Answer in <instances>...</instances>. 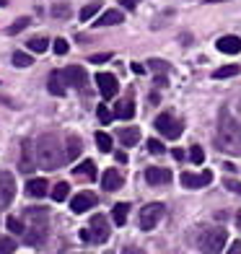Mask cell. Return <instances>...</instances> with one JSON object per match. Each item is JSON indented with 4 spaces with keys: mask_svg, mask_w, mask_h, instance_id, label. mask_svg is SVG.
I'll list each match as a JSON object with an SVG mask.
<instances>
[{
    "mask_svg": "<svg viewBox=\"0 0 241 254\" xmlns=\"http://www.w3.org/2000/svg\"><path fill=\"white\" fill-rule=\"evenodd\" d=\"M114 117H117V120H132L135 117V101L132 99L117 101V107H114Z\"/></svg>",
    "mask_w": 241,
    "mask_h": 254,
    "instance_id": "cell-16",
    "label": "cell"
},
{
    "mask_svg": "<svg viewBox=\"0 0 241 254\" xmlns=\"http://www.w3.org/2000/svg\"><path fill=\"white\" fill-rule=\"evenodd\" d=\"M5 226H8L10 234H26V228H24V223H21V218H16V215H10L8 221H5Z\"/></svg>",
    "mask_w": 241,
    "mask_h": 254,
    "instance_id": "cell-30",
    "label": "cell"
},
{
    "mask_svg": "<svg viewBox=\"0 0 241 254\" xmlns=\"http://www.w3.org/2000/svg\"><path fill=\"white\" fill-rule=\"evenodd\" d=\"M31 63H34V57L29 52H13V65L16 67H31Z\"/></svg>",
    "mask_w": 241,
    "mask_h": 254,
    "instance_id": "cell-27",
    "label": "cell"
},
{
    "mask_svg": "<svg viewBox=\"0 0 241 254\" xmlns=\"http://www.w3.org/2000/svg\"><path fill=\"white\" fill-rule=\"evenodd\" d=\"M122 13H120V10H107V13L104 16H99L96 18V26H112V24H122Z\"/></svg>",
    "mask_w": 241,
    "mask_h": 254,
    "instance_id": "cell-23",
    "label": "cell"
},
{
    "mask_svg": "<svg viewBox=\"0 0 241 254\" xmlns=\"http://www.w3.org/2000/svg\"><path fill=\"white\" fill-rule=\"evenodd\" d=\"M52 16H55V18H67V16H70V5H65V3L55 5V8H52Z\"/></svg>",
    "mask_w": 241,
    "mask_h": 254,
    "instance_id": "cell-36",
    "label": "cell"
},
{
    "mask_svg": "<svg viewBox=\"0 0 241 254\" xmlns=\"http://www.w3.org/2000/svg\"><path fill=\"white\" fill-rule=\"evenodd\" d=\"M29 24H31V18H26V16H24V18H16L13 24H10V26L5 29V34H18V31H24Z\"/></svg>",
    "mask_w": 241,
    "mask_h": 254,
    "instance_id": "cell-31",
    "label": "cell"
},
{
    "mask_svg": "<svg viewBox=\"0 0 241 254\" xmlns=\"http://www.w3.org/2000/svg\"><path fill=\"white\" fill-rule=\"evenodd\" d=\"M226 239H228L226 228H208V231L200 234L197 244H200V249L205 254H221V249L226 247Z\"/></svg>",
    "mask_w": 241,
    "mask_h": 254,
    "instance_id": "cell-3",
    "label": "cell"
},
{
    "mask_svg": "<svg viewBox=\"0 0 241 254\" xmlns=\"http://www.w3.org/2000/svg\"><path fill=\"white\" fill-rule=\"evenodd\" d=\"M156 86H158V88H164V86H166V78H164V75H158V78H156Z\"/></svg>",
    "mask_w": 241,
    "mask_h": 254,
    "instance_id": "cell-44",
    "label": "cell"
},
{
    "mask_svg": "<svg viewBox=\"0 0 241 254\" xmlns=\"http://www.w3.org/2000/svg\"><path fill=\"white\" fill-rule=\"evenodd\" d=\"M122 254H145V252H143V249H137V247H127Z\"/></svg>",
    "mask_w": 241,
    "mask_h": 254,
    "instance_id": "cell-43",
    "label": "cell"
},
{
    "mask_svg": "<svg viewBox=\"0 0 241 254\" xmlns=\"http://www.w3.org/2000/svg\"><path fill=\"white\" fill-rule=\"evenodd\" d=\"M223 184H226V190H231V192H236L239 197H241V182H239V179H231V177H228V179H226Z\"/></svg>",
    "mask_w": 241,
    "mask_h": 254,
    "instance_id": "cell-38",
    "label": "cell"
},
{
    "mask_svg": "<svg viewBox=\"0 0 241 254\" xmlns=\"http://www.w3.org/2000/svg\"><path fill=\"white\" fill-rule=\"evenodd\" d=\"M137 140H140V130H137V127H122L120 130V143L122 145H135Z\"/></svg>",
    "mask_w": 241,
    "mask_h": 254,
    "instance_id": "cell-21",
    "label": "cell"
},
{
    "mask_svg": "<svg viewBox=\"0 0 241 254\" xmlns=\"http://www.w3.org/2000/svg\"><path fill=\"white\" fill-rule=\"evenodd\" d=\"M96 114H99V122H101V125H109V122L114 120V112H109V107H107V104H99Z\"/></svg>",
    "mask_w": 241,
    "mask_h": 254,
    "instance_id": "cell-32",
    "label": "cell"
},
{
    "mask_svg": "<svg viewBox=\"0 0 241 254\" xmlns=\"http://www.w3.org/2000/svg\"><path fill=\"white\" fill-rule=\"evenodd\" d=\"M215 47L221 50L223 55H239L241 52V39L239 37H221Z\"/></svg>",
    "mask_w": 241,
    "mask_h": 254,
    "instance_id": "cell-15",
    "label": "cell"
},
{
    "mask_svg": "<svg viewBox=\"0 0 241 254\" xmlns=\"http://www.w3.org/2000/svg\"><path fill=\"white\" fill-rule=\"evenodd\" d=\"M130 67H132V73H137V75H143V73H145V67H143L140 63H132Z\"/></svg>",
    "mask_w": 241,
    "mask_h": 254,
    "instance_id": "cell-42",
    "label": "cell"
},
{
    "mask_svg": "<svg viewBox=\"0 0 241 254\" xmlns=\"http://www.w3.org/2000/svg\"><path fill=\"white\" fill-rule=\"evenodd\" d=\"M226 254H241V241H234L231 247H228V252Z\"/></svg>",
    "mask_w": 241,
    "mask_h": 254,
    "instance_id": "cell-41",
    "label": "cell"
},
{
    "mask_svg": "<svg viewBox=\"0 0 241 254\" xmlns=\"http://www.w3.org/2000/svg\"><path fill=\"white\" fill-rule=\"evenodd\" d=\"M47 239V226H31V231H26V244L39 247Z\"/></svg>",
    "mask_w": 241,
    "mask_h": 254,
    "instance_id": "cell-19",
    "label": "cell"
},
{
    "mask_svg": "<svg viewBox=\"0 0 241 254\" xmlns=\"http://www.w3.org/2000/svg\"><path fill=\"white\" fill-rule=\"evenodd\" d=\"M239 228H241V215H239Z\"/></svg>",
    "mask_w": 241,
    "mask_h": 254,
    "instance_id": "cell-48",
    "label": "cell"
},
{
    "mask_svg": "<svg viewBox=\"0 0 241 254\" xmlns=\"http://www.w3.org/2000/svg\"><path fill=\"white\" fill-rule=\"evenodd\" d=\"M47 179H42V177H37V179H29L26 182V194H31V197H44L47 194Z\"/></svg>",
    "mask_w": 241,
    "mask_h": 254,
    "instance_id": "cell-18",
    "label": "cell"
},
{
    "mask_svg": "<svg viewBox=\"0 0 241 254\" xmlns=\"http://www.w3.org/2000/svg\"><path fill=\"white\" fill-rule=\"evenodd\" d=\"M96 86H99V91H101V96H104V99H114V96H117V91H120L117 78L109 75V73H99L96 75Z\"/></svg>",
    "mask_w": 241,
    "mask_h": 254,
    "instance_id": "cell-8",
    "label": "cell"
},
{
    "mask_svg": "<svg viewBox=\"0 0 241 254\" xmlns=\"http://www.w3.org/2000/svg\"><path fill=\"white\" fill-rule=\"evenodd\" d=\"M96 205V194L94 192H78L75 197L70 200V210L73 213H86L88 207Z\"/></svg>",
    "mask_w": 241,
    "mask_h": 254,
    "instance_id": "cell-11",
    "label": "cell"
},
{
    "mask_svg": "<svg viewBox=\"0 0 241 254\" xmlns=\"http://www.w3.org/2000/svg\"><path fill=\"white\" fill-rule=\"evenodd\" d=\"M205 3H223V0H205Z\"/></svg>",
    "mask_w": 241,
    "mask_h": 254,
    "instance_id": "cell-46",
    "label": "cell"
},
{
    "mask_svg": "<svg viewBox=\"0 0 241 254\" xmlns=\"http://www.w3.org/2000/svg\"><path fill=\"white\" fill-rule=\"evenodd\" d=\"M127 213H130V205H127V202H117V205H114V210H112L114 223L124 226V223H127Z\"/></svg>",
    "mask_w": 241,
    "mask_h": 254,
    "instance_id": "cell-22",
    "label": "cell"
},
{
    "mask_svg": "<svg viewBox=\"0 0 241 254\" xmlns=\"http://www.w3.org/2000/svg\"><path fill=\"white\" fill-rule=\"evenodd\" d=\"M3 5H5V0H0V8H3Z\"/></svg>",
    "mask_w": 241,
    "mask_h": 254,
    "instance_id": "cell-47",
    "label": "cell"
},
{
    "mask_svg": "<svg viewBox=\"0 0 241 254\" xmlns=\"http://www.w3.org/2000/svg\"><path fill=\"white\" fill-rule=\"evenodd\" d=\"M239 73H241L239 65H223V67H218V70H213V78L221 80V78H231V75H239Z\"/></svg>",
    "mask_w": 241,
    "mask_h": 254,
    "instance_id": "cell-25",
    "label": "cell"
},
{
    "mask_svg": "<svg viewBox=\"0 0 241 254\" xmlns=\"http://www.w3.org/2000/svg\"><path fill=\"white\" fill-rule=\"evenodd\" d=\"M148 67H151V70H153V73H158V75H164V73L169 70V67H171V65H169L166 60H156V57H153V60H151V63H148Z\"/></svg>",
    "mask_w": 241,
    "mask_h": 254,
    "instance_id": "cell-33",
    "label": "cell"
},
{
    "mask_svg": "<svg viewBox=\"0 0 241 254\" xmlns=\"http://www.w3.org/2000/svg\"><path fill=\"white\" fill-rule=\"evenodd\" d=\"M148 151H151L153 156H161L164 153V143L161 140H148Z\"/></svg>",
    "mask_w": 241,
    "mask_h": 254,
    "instance_id": "cell-39",
    "label": "cell"
},
{
    "mask_svg": "<svg viewBox=\"0 0 241 254\" xmlns=\"http://www.w3.org/2000/svg\"><path fill=\"white\" fill-rule=\"evenodd\" d=\"M47 88L52 96H62L65 88H67V78H65V70H52L50 78H47Z\"/></svg>",
    "mask_w": 241,
    "mask_h": 254,
    "instance_id": "cell-12",
    "label": "cell"
},
{
    "mask_svg": "<svg viewBox=\"0 0 241 254\" xmlns=\"http://www.w3.org/2000/svg\"><path fill=\"white\" fill-rule=\"evenodd\" d=\"M239 135H241V125H239Z\"/></svg>",
    "mask_w": 241,
    "mask_h": 254,
    "instance_id": "cell-49",
    "label": "cell"
},
{
    "mask_svg": "<svg viewBox=\"0 0 241 254\" xmlns=\"http://www.w3.org/2000/svg\"><path fill=\"white\" fill-rule=\"evenodd\" d=\"M213 182V174L210 171H202V174H192V171H184L181 174V184H184L187 190H200L205 187V184H210Z\"/></svg>",
    "mask_w": 241,
    "mask_h": 254,
    "instance_id": "cell-9",
    "label": "cell"
},
{
    "mask_svg": "<svg viewBox=\"0 0 241 254\" xmlns=\"http://www.w3.org/2000/svg\"><path fill=\"white\" fill-rule=\"evenodd\" d=\"M189 158H192V164H202V161H205V151L200 145H192L189 148Z\"/></svg>",
    "mask_w": 241,
    "mask_h": 254,
    "instance_id": "cell-35",
    "label": "cell"
},
{
    "mask_svg": "<svg viewBox=\"0 0 241 254\" xmlns=\"http://www.w3.org/2000/svg\"><path fill=\"white\" fill-rule=\"evenodd\" d=\"M75 177L94 182V179H96V164H94V161H83L80 166H75Z\"/></svg>",
    "mask_w": 241,
    "mask_h": 254,
    "instance_id": "cell-20",
    "label": "cell"
},
{
    "mask_svg": "<svg viewBox=\"0 0 241 254\" xmlns=\"http://www.w3.org/2000/svg\"><path fill=\"white\" fill-rule=\"evenodd\" d=\"M16 197V177L10 171H0V207H8Z\"/></svg>",
    "mask_w": 241,
    "mask_h": 254,
    "instance_id": "cell-7",
    "label": "cell"
},
{
    "mask_svg": "<svg viewBox=\"0 0 241 254\" xmlns=\"http://www.w3.org/2000/svg\"><path fill=\"white\" fill-rule=\"evenodd\" d=\"M122 5H124V8H130V10H132V8H135V0H122Z\"/></svg>",
    "mask_w": 241,
    "mask_h": 254,
    "instance_id": "cell-45",
    "label": "cell"
},
{
    "mask_svg": "<svg viewBox=\"0 0 241 254\" xmlns=\"http://www.w3.org/2000/svg\"><path fill=\"white\" fill-rule=\"evenodd\" d=\"M65 78H67V86H75V88H83L86 86V70L83 67H78V65H70V67H65Z\"/></svg>",
    "mask_w": 241,
    "mask_h": 254,
    "instance_id": "cell-14",
    "label": "cell"
},
{
    "mask_svg": "<svg viewBox=\"0 0 241 254\" xmlns=\"http://www.w3.org/2000/svg\"><path fill=\"white\" fill-rule=\"evenodd\" d=\"M156 130L164 137H169V140H177V137L181 135V122L174 120L171 114H158L156 117Z\"/></svg>",
    "mask_w": 241,
    "mask_h": 254,
    "instance_id": "cell-6",
    "label": "cell"
},
{
    "mask_svg": "<svg viewBox=\"0 0 241 254\" xmlns=\"http://www.w3.org/2000/svg\"><path fill=\"white\" fill-rule=\"evenodd\" d=\"M80 239L83 241H94V244H104V241L109 239V223L104 215H94L91 218L88 228L80 231Z\"/></svg>",
    "mask_w": 241,
    "mask_h": 254,
    "instance_id": "cell-4",
    "label": "cell"
},
{
    "mask_svg": "<svg viewBox=\"0 0 241 254\" xmlns=\"http://www.w3.org/2000/svg\"><path fill=\"white\" fill-rule=\"evenodd\" d=\"M145 182L151 184V187L169 184L171 182V171L169 169H161V166H151V169H145Z\"/></svg>",
    "mask_w": 241,
    "mask_h": 254,
    "instance_id": "cell-10",
    "label": "cell"
},
{
    "mask_svg": "<svg viewBox=\"0 0 241 254\" xmlns=\"http://www.w3.org/2000/svg\"><path fill=\"white\" fill-rule=\"evenodd\" d=\"M80 151H83L80 137H78V135H67V140H65V158H67V161H75V158L80 156Z\"/></svg>",
    "mask_w": 241,
    "mask_h": 254,
    "instance_id": "cell-17",
    "label": "cell"
},
{
    "mask_svg": "<svg viewBox=\"0 0 241 254\" xmlns=\"http://www.w3.org/2000/svg\"><path fill=\"white\" fill-rule=\"evenodd\" d=\"M164 210L166 207L161 205V202H151V205H145L143 210H140V228L143 231H151L158 226V221L164 218Z\"/></svg>",
    "mask_w": 241,
    "mask_h": 254,
    "instance_id": "cell-5",
    "label": "cell"
},
{
    "mask_svg": "<svg viewBox=\"0 0 241 254\" xmlns=\"http://www.w3.org/2000/svg\"><path fill=\"white\" fill-rule=\"evenodd\" d=\"M26 47L34 52V55H42V52H47V47H50V42L44 39V37H34V39H29V44Z\"/></svg>",
    "mask_w": 241,
    "mask_h": 254,
    "instance_id": "cell-26",
    "label": "cell"
},
{
    "mask_svg": "<svg viewBox=\"0 0 241 254\" xmlns=\"http://www.w3.org/2000/svg\"><path fill=\"white\" fill-rule=\"evenodd\" d=\"M124 184V177L120 174L117 169H107L104 171V177H101V187H104L107 192H114V190H120Z\"/></svg>",
    "mask_w": 241,
    "mask_h": 254,
    "instance_id": "cell-13",
    "label": "cell"
},
{
    "mask_svg": "<svg viewBox=\"0 0 241 254\" xmlns=\"http://www.w3.org/2000/svg\"><path fill=\"white\" fill-rule=\"evenodd\" d=\"M88 60L99 65V63H107V60H109V55H107V52H101V55H91V57H88Z\"/></svg>",
    "mask_w": 241,
    "mask_h": 254,
    "instance_id": "cell-40",
    "label": "cell"
},
{
    "mask_svg": "<svg viewBox=\"0 0 241 254\" xmlns=\"http://www.w3.org/2000/svg\"><path fill=\"white\" fill-rule=\"evenodd\" d=\"M34 158H37V164L42 169H57L62 161H67L55 132H47L37 140V145H34Z\"/></svg>",
    "mask_w": 241,
    "mask_h": 254,
    "instance_id": "cell-1",
    "label": "cell"
},
{
    "mask_svg": "<svg viewBox=\"0 0 241 254\" xmlns=\"http://www.w3.org/2000/svg\"><path fill=\"white\" fill-rule=\"evenodd\" d=\"M52 50H55V55H67L70 44H67L65 39H55V42H52Z\"/></svg>",
    "mask_w": 241,
    "mask_h": 254,
    "instance_id": "cell-37",
    "label": "cell"
},
{
    "mask_svg": "<svg viewBox=\"0 0 241 254\" xmlns=\"http://www.w3.org/2000/svg\"><path fill=\"white\" fill-rule=\"evenodd\" d=\"M67 192H70V184H67V182H57L50 194H52L55 202H62V200H67Z\"/></svg>",
    "mask_w": 241,
    "mask_h": 254,
    "instance_id": "cell-24",
    "label": "cell"
},
{
    "mask_svg": "<svg viewBox=\"0 0 241 254\" xmlns=\"http://www.w3.org/2000/svg\"><path fill=\"white\" fill-rule=\"evenodd\" d=\"M16 252V241L10 236H3L0 239V254H13Z\"/></svg>",
    "mask_w": 241,
    "mask_h": 254,
    "instance_id": "cell-34",
    "label": "cell"
},
{
    "mask_svg": "<svg viewBox=\"0 0 241 254\" xmlns=\"http://www.w3.org/2000/svg\"><path fill=\"white\" fill-rule=\"evenodd\" d=\"M215 145L226 153H241V135H239V125L228 112H221V125L215 132Z\"/></svg>",
    "mask_w": 241,
    "mask_h": 254,
    "instance_id": "cell-2",
    "label": "cell"
},
{
    "mask_svg": "<svg viewBox=\"0 0 241 254\" xmlns=\"http://www.w3.org/2000/svg\"><path fill=\"white\" fill-rule=\"evenodd\" d=\"M96 145H99L101 153H109L112 151V137L107 132H96Z\"/></svg>",
    "mask_w": 241,
    "mask_h": 254,
    "instance_id": "cell-29",
    "label": "cell"
},
{
    "mask_svg": "<svg viewBox=\"0 0 241 254\" xmlns=\"http://www.w3.org/2000/svg\"><path fill=\"white\" fill-rule=\"evenodd\" d=\"M101 10V3H88V5H83V10H80V21H91L96 13Z\"/></svg>",
    "mask_w": 241,
    "mask_h": 254,
    "instance_id": "cell-28",
    "label": "cell"
}]
</instances>
